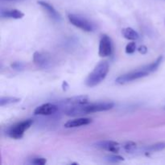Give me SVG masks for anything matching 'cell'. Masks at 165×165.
<instances>
[{"mask_svg":"<svg viewBox=\"0 0 165 165\" xmlns=\"http://www.w3.org/2000/svg\"><path fill=\"white\" fill-rule=\"evenodd\" d=\"M109 63L107 61H101L97 64L92 72L85 79V85L88 87H94L105 80L109 72Z\"/></svg>","mask_w":165,"mask_h":165,"instance_id":"cell-1","label":"cell"},{"mask_svg":"<svg viewBox=\"0 0 165 165\" xmlns=\"http://www.w3.org/2000/svg\"><path fill=\"white\" fill-rule=\"evenodd\" d=\"M33 123L34 121L29 118V119L24 120L22 122L16 123L7 128V130L6 131L7 135L14 139H19L24 136V132L32 127Z\"/></svg>","mask_w":165,"mask_h":165,"instance_id":"cell-2","label":"cell"},{"mask_svg":"<svg viewBox=\"0 0 165 165\" xmlns=\"http://www.w3.org/2000/svg\"><path fill=\"white\" fill-rule=\"evenodd\" d=\"M68 19L73 26L80 28L84 32H90L93 30V24L84 16L76 15V14H69Z\"/></svg>","mask_w":165,"mask_h":165,"instance_id":"cell-3","label":"cell"},{"mask_svg":"<svg viewBox=\"0 0 165 165\" xmlns=\"http://www.w3.org/2000/svg\"><path fill=\"white\" fill-rule=\"evenodd\" d=\"M148 75H149V73L147 72L143 69H139L135 70V71H131L130 73H125V74L121 75V76L116 78L115 81L118 85H124V84H127L128 82H131L133 81L138 80V79L147 77Z\"/></svg>","mask_w":165,"mask_h":165,"instance_id":"cell-4","label":"cell"},{"mask_svg":"<svg viewBox=\"0 0 165 165\" xmlns=\"http://www.w3.org/2000/svg\"><path fill=\"white\" fill-rule=\"evenodd\" d=\"M115 107L114 102H109V101H105V102H98V103L86 104L81 106L83 115H87L90 113H95V112H101L107 111L111 110Z\"/></svg>","mask_w":165,"mask_h":165,"instance_id":"cell-5","label":"cell"},{"mask_svg":"<svg viewBox=\"0 0 165 165\" xmlns=\"http://www.w3.org/2000/svg\"><path fill=\"white\" fill-rule=\"evenodd\" d=\"M113 53V43L111 38L104 34L101 36L99 42L98 55L101 57H108Z\"/></svg>","mask_w":165,"mask_h":165,"instance_id":"cell-6","label":"cell"},{"mask_svg":"<svg viewBox=\"0 0 165 165\" xmlns=\"http://www.w3.org/2000/svg\"><path fill=\"white\" fill-rule=\"evenodd\" d=\"M93 146L97 148L106 150L112 153H118L119 152L120 150V144L117 142L112 141V140H100L96 142L93 144Z\"/></svg>","mask_w":165,"mask_h":165,"instance_id":"cell-7","label":"cell"},{"mask_svg":"<svg viewBox=\"0 0 165 165\" xmlns=\"http://www.w3.org/2000/svg\"><path fill=\"white\" fill-rule=\"evenodd\" d=\"M58 110V107L53 103L43 104L40 107H36L34 110V115H54Z\"/></svg>","mask_w":165,"mask_h":165,"instance_id":"cell-8","label":"cell"},{"mask_svg":"<svg viewBox=\"0 0 165 165\" xmlns=\"http://www.w3.org/2000/svg\"><path fill=\"white\" fill-rule=\"evenodd\" d=\"M37 3L45 10L46 12L48 14V16H50V18L53 20L58 22V23L61 21V16L59 14L58 11L54 8L53 6L51 5L50 3H47L45 1H38Z\"/></svg>","mask_w":165,"mask_h":165,"instance_id":"cell-9","label":"cell"},{"mask_svg":"<svg viewBox=\"0 0 165 165\" xmlns=\"http://www.w3.org/2000/svg\"><path fill=\"white\" fill-rule=\"evenodd\" d=\"M89 103V97L87 95H78L72 98L64 99L62 104H64L68 107H74V106H81Z\"/></svg>","mask_w":165,"mask_h":165,"instance_id":"cell-10","label":"cell"},{"mask_svg":"<svg viewBox=\"0 0 165 165\" xmlns=\"http://www.w3.org/2000/svg\"><path fill=\"white\" fill-rule=\"evenodd\" d=\"M33 61L38 67L46 69L49 66L50 61L49 57L46 54L40 53V52H36L33 55Z\"/></svg>","mask_w":165,"mask_h":165,"instance_id":"cell-11","label":"cell"},{"mask_svg":"<svg viewBox=\"0 0 165 165\" xmlns=\"http://www.w3.org/2000/svg\"><path fill=\"white\" fill-rule=\"evenodd\" d=\"M92 123V119L89 118H77L74 119L69 120L65 124L64 127L65 128H75L82 127V126H86Z\"/></svg>","mask_w":165,"mask_h":165,"instance_id":"cell-12","label":"cell"},{"mask_svg":"<svg viewBox=\"0 0 165 165\" xmlns=\"http://www.w3.org/2000/svg\"><path fill=\"white\" fill-rule=\"evenodd\" d=\"M1 16L3 18H10V19H22L24 16V14L17 9L12 10H2L1 11Z\"/></svg>","mask_w":165,"mask_h":165,"instance_id":"cell-13","label":"cell"},{"mask_svg":"<svg viewBox=\"0 0 165 165\" xmlns=\"http://www.w3.org/2000/svg\"><path fill=\"white\" fill-rule=\"evenodd\" d=\"M123 37L129 40H138L139 36H138V32L135 30H134L131 27H126L123 28L122 31Z\"/></svg>","mask_w":165,"mask_h":165,"instance_id":"cell-14","label":"cell"},{"mask_svg":"<svg viewBox=\"0 0 165 165\" xmlns=\"http://www.w3.org/2000/svg\"><path fill=\"white\" fill-rule=\"evenodd\" d=\"M162 61H163V56H159V57H158V58L156 59L154 62H152V63H151V64H148V65H146V66L143 67L142 69H144L145 71L148 72L149 73H150L155 72V71H156V70L158 69V68L160 67Z\"/></svg>","mask_w":165,"mask_h":165,"instance_id":"cell-15","label":"cell"},{"mask_svg":"<svg viewBox=\"0 0 165 165\" xmlns=\"http://www.w3.org/2000/svg\"><path fill=\"white\" fill-rule=\"evenodd\" d=\"M165 148V143L164 142H160V143H156V144L149 145V146L146 147L144 149L145 152H157L163 151Z\"/></svg>","mask_w":165,"mask_h":165,"instance_id":"cell-16","label":"cell"},{"mask_svg":"<svg viewBox=\"0 0 165 165\" xmlns=\"http://www.w3.org/2000/svg\"><path fill=\"white\" fill-rule=\"evenodd\" d=\"M19 101H20V98H16V97H2L0 99V106L4 107V106L10 105V104L17 103Z\"/></svg>","mask_w":165,"mask_h":165,"instance_id":"cell-17","label":"cell"},{"mask_svg":"<svg viewBox=\"0 0 165 165\" xmlns=\"http://www.w3.org/2000/svg\"><path fill=\"white\" fill-rule=\"evenodd\" d=\"M105 160L109 163H120L124 160V158L120 156V155H110L105 157Z\"/></svg>","mask_w":165,"mask_h":165,"instance_id":"cell-18","label":"cell"},{"mask_svg":"<svg viewBox=\"0 0 165 165\" xmlns=\"http://www.w3.org/2000/svg\"><path fill=\"white\" fill-rule=\"evenodd\" d=\"M123 149L125 150L126 152H128V153H132V152H135L137 145H136L135 143H134V142L128 141L123 144Z\"/></svg>","mask_w":165,"mask_h":165,"instance_id":"cell-19","label":"cell"},{"mask_svg":"<svg viewBox=\"0 0 165 165\" xmlns=\"http://www.w3.org/2000/svg\"><path fill=\"white\" fill-rule=\"evenodd\" d=\"M135 50H136V44L135 42H134V41L128 43L127 44V46H126V48H125L126 53L132 54L135 52Z\"/></svg>","mask_w":165,"mask_h":165,"instance_id":"cell-20","label":"cell"},{"mask_svg":"<svg viewBox=\"0 0 165 165\" xmlns=\"http://www.w3.org/2000/svg\"><path fill=\"white\" fill-rule=\"evenodd\" d=\"M24 66H25V64H24V63L19 61L13 62L11 65V68H12L14 70H16V71H22V70L24 69Z\"/></svg>","mask_w":165,"mask_h":165,"instance_id":"cell-21","label":"cell"},{"mask_svg":"<svg viewBox=\"0 0 165 165\" xmlns=\"http://www.w3.org/2000/svg\"><path fill=\"white\" fill-rule=\"evenodd\" d=\"M31 163L36 165H44V164H45L46 163H47V160H46L45 158H41V157L34 158V159L31 161Z\"/></svg>","mask_w":165,"mask_h":165,"instance_id":"cell-22","label":"cell"},{"mask_svg":"<svg viewBox=\"0 0 165 165\" xmlns=\"http://www.w3.org/2000/svg\"><path fill=\"white\" fill-rule=\"evenodd\" d=\"M138 51L139 52V53L144 55V54H146L147 53V48L145 45H141L138 47Z\"/></svg>","mask_w":165,"mask_h":165,"instance_id":"cell-23","label":"cell"},{"mask_svg":"<svg viewBox=\"0 0 165 165\" xmlns=\"http://www.w3.org/2000/svg\"><path fill=\"white\" fill-rule=\"evenodd\" d=\"M62 88L64 90H66L67 88H69V85L66 81H63V84H62Z\"/></svg>","mask_w":165,"mask_h":165,"instance_id":"cell-24","label":"cell"},{"mask_svg":"<svg viewBox=\"0 0 165 165\" xmlns=\"http://www.w3.org/2000/svg\"><path fill=\"white\" fill-rule=\"evenodd\" d=\"M7 1H11V0H7Z\"/></svg>","mask_w":165,"mask_h":165,"instance_id":"cell-25","label":"cell"}]
</instances>
